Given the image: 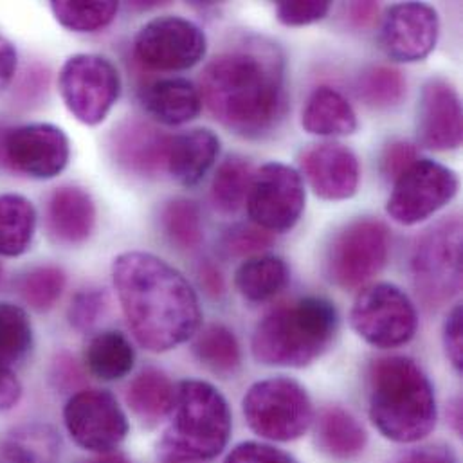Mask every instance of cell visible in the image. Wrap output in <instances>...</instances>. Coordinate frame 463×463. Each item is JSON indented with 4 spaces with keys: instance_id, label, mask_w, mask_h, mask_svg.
<instances>
[{
    "instance_id": "obj_1",
    "label": "cell",
    "mask_w": 463,
    "mask_h": 463,
    "mask_svg": "<svg viewBox=\"0 0 463 463\" xmlns=\"http://www.w3.org/2000/svg\"><path fill=\"white\" fill-rule=\"evenodd\" d=\"M116 294L136 341L165 354L195 337L203 310L188 278L163 258L128 250L112 263Z\"/></svg>"
},
{
    "instance_id": "obj_2",
    "label": "cell",
    "mask_w": 463,
    "mask_h": 463,
    "mask_svg": "<svg viewBox=\"0 0 463 463\" xmlns=\"http://www.w3.org/2000/svg\"><path fill=\"white\" fill-rule=\"evenodd\" d=\"M199 92L222 127L241 137H263L287 110L283 58L260 42L222 52L203 71Z\"/></svg>"
},
{
    "instance_id": "obj_3",
    "label": "cell",
    "mask_w": 463,
    "mask_h": 463,
    "mask_svg": "<svg viewBox=\"0 0 463 463\" xmlns=\"http://www.w3.org/2000/svg\"><path fill=\"white\" fill-rule=\"evenodd\" d=\"M370 419L383 437L397 444L426 439L437 424V399L430 377L410 357L377 359L368 375Z\"/></svg>"
},
{
    "instance_id": "obj_4",
    "label": "cell",
    "mask_w": 463,
    "mask_h": 463,
    "mask_svg": "<svg viewBox=\"0 0 463 463\" xmlns=\"http://www.w3.org/2000/svg\"><path fill=\"white\" fill-rule=\"evenodd\" d=\"M339 317L325 298H303L267 314L252 335V355L276 368H305L335 339Z\"/></svg>"
},
{
    "instance_id": "obj_5",
    "label": "cell",
    "mask_w": 463,
    "mask_h": 463,
    "mask_svg": "<svg viewBox=\"0 0 463 463\" xmlns=\"http://www.w3.org/2000/svg\"><path fill=\"white\" fill-rule=\"evenodd\" d=\"M170 422L161 440L165 462L195 463L217 458L232 435V410L210 383L183 381L175 388Z\"/></svg>"
},
{
    "instance_id": "obj_6",
    "label": "cell",
    "mask_w": 463,
    "mask_h": 463,
    "mask_svg": "<svg viewBox=\"0 0 463 463\" xmlns=\"http://www.w3.org/2000/svg\"><path fill=\"white\" fill-rule=\"evenodd\" d=\"M411 276L420 301L440 308L462 287V222L453 215L424 232L413 249Z\"/></svg>"
},
{
    "instance_id": "obj_7",
    "label": "cell",
    "mask_w": 463,
    "mask_h": 463,
    "mask_svg": "<svg viewBox=\"0 0 463 463\" xmlns=\"http://www.w3.org/2000/svg\"><path fill=\"white\" fill-rule=\"evenodd\" d=\"M241 410L250 431L272 442L301 439L314 417L307 390L288 377L252 384L243 397Z\"/></svg>"
},
{
    "instance_id": "obj_8",
    "label": "cell",
    "mask_w": 463,
    "mask_h": 463,
    "mask_svg": "<svg viewBox=\"0 0 463 463\" xmlns=\"http://www.w3.org/2000/svg\"><path fill=\"white\" fill-rule=\"evenodd\" d=\"M58 90L67 110L83 125L105 121L121 94V76L116 65L92 52L67 58L58 74Z\"/></svg>"
},
{
    "instance_id": "obj_9",
    "label": "cell",
    "mask_w": 463,
    "mask_h": 463,
    "mask_svg": "<svg viewBox=\"0 0 463 463\" xmlns=\"http://www.w3.org/2000/svg\"><path fill=\"white\" fill-rule=\"evenodd\" d=\"M392 234L377 219H357L337 232L326 252V274L345 290L373 279L386 265Z\"/></svg>"
},
{
    "instance_id": "obj_10",
    "label": "cell",
    "mask_w": 463,
    "mask_h": 463,
    "mask_svg": "<svg viewBox=\"0 0 463 463\" xmlns=\"http://www.w3.org/2000/svg\"><path fill=\"white\" fill-rule=\"evenodd\" d=\"M352 328L375 348H399L410 343L419 317L410 296L393 283H375L364 288L350 312Z\"/></svg>"
},
{
    "instance_id": "obj_11",
    "label": "cell",
    "mask_w": 463,
    "mask_h": 463,
    "mask_svg": "<svg viewBox=\"0 0 463 463\" xmlns=\"http://www.w3.org/2000/svg\"><path fill=\"white\" fill-rule=\"evenodd\" d=\"M457 192L458 175L451 168L431 159H417L395 179L386 212L395 222L415 226L449 204Z\"/></svg>"
},
{
    "instance_id": "obj_12",
    "label": "cell",
    "mask_w": 463,
    "mask_h": 463,
    "mask_svg": "<svg viewBox=\"0 0 463 463\" xmlns=\"http://www.w3.org/2000/svg\"><path fill=\"white\" fill-rule=\"evenodd\" d=\"M305 183L298 170L281 165H263L247 194V212L252 224L269 232L292 230L305 212Z\"/></svg>"
},
{
    "instance_id": "obj_13",
    "label": "cell",
    "mask_w": 463,
    "mask_h": 463,
    "mask_svg": "<svg viewBox=\"0 0 463 463\" xmlns=\"http://www.w3.org/2000/svg\"><path fill=\"white\" fill-rule=\"evenodd\" d=\"M208 51L204 31L183 16H157L134 38V54L148 69L177 72L203 61Z\"/></svg>"
},
{
    "instance_id": "obj_14",
    "label": "cell",
    "mask_w": 463,
    "mask_h": 463,
    "mask_svg": "<svg viewBox=\"0 0 463 463\" xmlns=\"http://www.w3.org/2000/svg\"><path fill=\"white\" fill-rule=\"evenodd\" d=\"M71 439L96 455L112 453L128 435V419L118 399L105 390L76 392L63 408Z\"/></svg>"
},
{
    "instance_id": "obj_15",
    "label": "cell",
    "mask_w": 463,
    "mask_h": 463,
    "mask_svg": "<svg viewBox=\"0 0 463 463\" xmlns=\"http://www.w3.org/2000/svg\"><path fill=\"white\" fill-rule=\"evenodd\" d=\"M0 152L13 172L34 181H49L67 168L71 143L56 125L29 123L7 130Z\"/></svg>"
},
{
    "instance_id": "obj_16",
    "label": "cell",
    "mask_w": 463,
    "mask_h": 463,
    "mask_svg": "<svg viewBox=\"0 0 463 463\" xmlns=\"http://www.w3.org/2000/svg\"><path fill=\"white\" fill-rule=\"evenodd\" d=\"M439 33L440 20L435 7L422 2H402L392 5L384 14L381 45L395 61H420L433 52Z\"/></svg>"
},
{
    "instance_id": "obj_17",
    "label": "cell",
    "mask_w": 463,
    "mask_h": 463,
    "mask_svg": "<svg viewBox=\"0 0 463 463\" xmlns=\"http://www.w3.org/2000/svg\"><path fill=\"white\" fill-rule=\"evenodd\" d=\"M299 165L307 183L319 199L346 201L359 190V159L341 143L332 141L307 148L301 154Z\"/></svg>"
},
{
    "instance_id": "obj_18",
    "label": "cell",
    "mask_w": 463,
    "mask_h": 463,
    "mask_svg": "<svg viewBox=\"0 0 463 463\" xmlns=\"http://www.w3.org/2000/svg\"><path fill=\"white\" fill-rule=\"evenodd\" d=\"M417 128L420 143L433 152L457 150L462 145V103L457 89L442 80H430L420 94Z\"/></svg>"
},
{
    "instance_id": "obj_19",
    "label": "cell",
    "mask_w": 463,
    "mask_h": 463,
    "mask_svg": "<svg viewBox=\"0 0 463 463\" xmlns=\"http://www.w3.org/2000/svg\"><path fill=\"white\" fill-rule=\"evenodd\" d=\"M172 136L157 127L130 119L112 134V154L119 166L139 177H157L166 170Z\"/></svg>"
},
{
    "instance_id": "obj_20",
    "label": "cell",
    "mask_w": 463,
    "mask_h": 463,
    "mask_svg": "<svg viewBox=\"0 0 463 463\" xmlns=\"http://www.w3.org/2000/svg\"><path fill=\"white\" fill-rule=\"evenodd\" d=\"M96 204L80 186H61L47 201L45 224L51 238L61 245H80L96 228Z\"/></svg>"
},
{
    "instance_id": "obj_21",
    "label": "cell",
    "mask_w": 463,
    "mask_h": 463,
    "mask_svg": "<svg viewBox=\"0 0 463 463\" xmlns=\"http://www.w3.org/2000/svg\"><path fill=\"white\" fill-rule=\"evenodd\" d=\"M221 154V139L210 128H194L172 136L166 172L183 186H197L215 165Z\"/></svg>"
},
{
    "instance_id": "obj_22",
    "label": "cell",
    "mask_w": 463,
    "mask_h": 463,
    "mask_svg": "<svg viewBox=\"0 0 463 463\" xmlns=\"http://www.w3.org/2000/svg\"><path fill=\"white\" fill-rule=\"evenodd\" d=\"M145 110L159 123L177 127L197 119L203 110L199 89L186 78H165L145 87Z\"/></svg>"
},
{
    "instance_id": "obj_23",
    "label": "cell",
    "mask_w": 463,
    "mask_h": 463,
    "mask_svg": "<svg viewBox=\"0 0 463 463\" xmlns=\"http://www.w3.org/2000/svg\"><path fill=\"white\" fill-rule=\"evenodd\" d=\"M301 125L308 134L321 137L352 136L359 123L350 101L332 87H317L301 114Z\"/></svg>"
},
{
    "instance_id": "obj_24",
    "label": "cell",
    "mask_w": 463,
    "mask_h": 463,
    "mask_svg": "<svg viewBox=\"0 0 463 463\" xmlns=\"http://www.w3.org/2000/svg\"><path fill=\"white\" fill-rule=\"evenodd\" d=\"M316 442L328 457L350 460L364 451L368 435L350 411L343 408H328L317 417Z\"/></svg>"
},
{
    "instance_id": "obj_25",
    "label": "cell",
    "mask_w": 463,
    "mask_h": 463,
    "mask_svg": "<svg viewBox=\"0 0 463 463\" xmlns=\"http://www.w3.org/2000/svg\"><path fill=\"white\" fill-rule=\"evenodd\" d=\"M38 213L33 203L18 194H0V256L25 254L34 240Z\"/></svg>"
},
{
    "instance_id": "obj_26",
    "label": "cell",
    "mask_w": 463,
    "mask_h": 463,
    "mask_svg": "<svg viewBox=\"0 0 463 463\" xmlns=\"http://www.w3.org/2000/svg\"><path fill=\"white\" fill-rule=\"evenodd\" d=\"M175 401V386L166 373L148 368L127 388V404L146 424H157L170 415Z\"/></svg>"
},
{
    "instance_id": "obj_27",
    "label": "cell",
    "mask_w": 463,
    "mask_h": 463,
    "mask_svg": "<svg viewBox=\"0 0 463 463\" xmlns=\"http://www.w3.org/2000/svg\"><path fill=\"white\" fill-rule=\"evenodd\" d=\"M136 363V352L125 334L105 330L94 335L85 350V364L99 381H119L127 377Z\"/></svg>"
},
{
    "instance_id": "obj_28",
    "label": "cell",
    "mask_w": 463,
    "mask_h": 463,
    "mask_svg": "<svg viewBox=\"0 0 463 463\" xmlns=\"http://www.w3.org/2000/svg\"><path fill=\"white\" fill-rule=\"evenodd\" d=\"M288 283V267L279 256H252L245 260L236 274L238 292L252 303L278 296Z\"/></svg>"
},
{
    "instance_id": "obj_29",
    "label": "cell",
    "mask_w": 463,
    "mask_h": 463,
    "mask_svg": "<svg viewBox=\"0 0 463 463\" xmlns=\"http://www.w3.org/2000/svg\"><path fill=\"white\" fill-rule=\"evenodd\" d=\"M194 354L206 368L224 377L236 373L241 363L236 335L224 325H210L197 332L194 339Z\"/></svg>"
},
{
    "instance_id": "obj_30",
    "label": "cell",
    "mask_w": 463,
    "mask_h": 463,
    "mask_svg": "<svg viewBox=\"0 0 463 463\" xmlns=\"http://www.w3.org/2000/svg\"><path fill=\"white\" fill-rule=\"evenodd\" d=\"M31 319L20 305L0 301V366L16 368L33 350Z\"/></svg>"
},
{
    "instance_id": "obj_31",
    "label": "cell",
    "mask_w": 463,
    "mask_h": 463,
    "mask_svg": "<svg viewBox=\"0 0 463 463\" xmlns=\"http://www.w3.org/2000/svg\"><path fill=\"white\" fill-rule=\"evenodd\" d=\"M60 440L49 426H24L4 444V463H58Z\"/></svg>"
},
{
    "instance_id": "obj_32",
    "label": "cell",
    "mask_w": 463,
    "mask_h": 463,
    "mask_svg": "<svg viewBox=\"0 0 463 463\" xmlns=\"http://www.w3.org/2000/svg\"><path fill=\"white\" fill-rule=\"evenodd\" d=\"M51 11L60 25L74 33H96L109 27L119 11V4L112 0H54Z\"/></svg>"
},
{
    "instance_id": "obj_33",
    "label": "cell",
    "mask_w": 463,
    "mask_h": 463,
    "mask_svg": "<svg viewBox=\"0 0 463 463\" xmlns=\"http://www.w3.org/2000/svg\"><path fill=\"white\" fill-rule=\"evenodd\" d=\"M252 181V168L245 159H226L212 183V203L224 215L236 213L247 201Z\"/></svg>"
},
{
    "instance_id": "obj_34",
    "label": "cell",
    "mask_w": 463,
    "mask_h": 463,
    "mask_svg": "<svg viewBox=\"0 0 463 463\" xmlns=\"http://www.w3.org/2000/svg\"><path fill=\"white\" fill-rule=\"evenodd\" d=\"M161 228L166 238L183 250H194L204 240L201 210L188 199H174L165 204L161 212Z\"/></svg>"
},
{
    "instance_id": "obj_35",
    "label": "cell",
    "mask_w": 463,
    "mask_h": 463,
    "mask_svg": "<svg viewBox=\"0 0 463 463\" xmlns=\"http://www.w3.org/2000/svg\"><path fill=\"white\" fill-rule=\"evenodd\" d=\"M67 276L60 267L42 265L27 270L16 281L20 299L36 312L51 310L65 290Z\"/></svg>"
},
{
    "instance_id": "obj_36",
    "label": "cell",
    "mask_w": 463,
    "mask_h": 463,
    "mask_svg": "<svg viewBox=\"0 0 463 463\" xmlns=\"http://www.w3.org/2000/svg\"><path fill=\"white\" fill-rule=\"evenodd\" d=\"M359 96L372 109H393L406 96V80L397 69L384 65L370 67L359 78Z\"/></svg>"
},
{
    "instance_id": "obj_37",
    "label": "cell",
    "mask_w": 463,
    "mask_h": 463,
    "mask_svg": "<svg viewBox=\"0 0 463 463\" xmlns=\"http://www.w3.org/2000/svg\"><path fill=\"white\" fill-rule=\"evenodd\" d=\"M105 305H107V296L103 290L99 288L80 290L72 298L69 307L71 325L80 332L90 330L99 321V316H103Z\"/></svg>"
},
{
    "instance_id": "obj_38",
    "label": "cell",
    "mask_w": 463,
    "mask_h": 463,
    "mask_svg": "<svg viewBox=\"0 0 463 463\" xmlns=\"http://www.w3.org/2000/svg\"><path fill=\"white\" fill-rule=\"evenodd\" d=\"M272 232L256 224H236L224 234V249L232 256H247L265 250L272 243Z\"/></svg>"
},
{
    "instance_id": "obj_39",
    "label": "cell",
    "mask_w": 463,
    "mask_h": 463,
    "mask_svg": "<svg viewBox=\"0 0 463 463\" xmlns=\"http://www.w3.org/2000/svg\"><path fill=\"white\" fill-rule=\"evenodd\" d=\"M328 11H330V2L326 0H307V2L281 0L276 4L278 20L290 27L319 22L328 14Z\"/></svg>"
},
{
    "instance_id": "obj_40",
    "label": "cell",
    "mask_w": 463,
    "mask_h": 463,
    "mask_svg": "<svg viewBox=\"0 0 463 463\" xmlns=\"http://www.w3.org/2000/svg\"><path fill=\"white\" fill-rule=\"evenodd\" d=\"M224 463H298L290 455L269 444L243 442L236 446Z\"/></svg>"
},
{
    "instance_id": "obj_41",
    "label": "cell",
    "mask_w": 463,
    "mask_h": 463,
    "mask_svg": "<svg viewBox=\"0 0 463 463\" xmlns=\"http://www.w3.org/2000/svg\"><path fill=\"white\" fill-rule=\"evenodd\" d=\"M419 159V152L411 143L397 141L392 143L381 159V170L386 179L395 181L401 174H404L415 161Z\"/></svg>"
},
{
    "instance_id": "obj_42",
    "label": "cell",
    "mask_w": 463,
    "mask_h": 463,
    "mask_svg": "<svg viewBox=\"0 0 463 463\" xmlns=\"http://www.w3.org/2000/svg\"><path fill=\"white\" fill-rule=\"evenodd\" d=\"M444 348L457 368V372L463 370V308L462 305L453 307L446 323H444Z\"/></svg>"
},
{
    "instance_id": "obj_43",
    "label": "cell",
    "mask_w": 463,
    "mask_h": 463,
    "mask_svg": "<svg viewBox=\"0 0 463 463\" xmlns=\"http://www.w3.org/2000/svg\"><path fill=\"white\" fill-rule=\"evenodd\" d=\"M392 463H458L455 451L446 444H431L410 449Z\"/></svg>"
},
{
    "instance_id": "obj_44",
    "label": "cell",
    "mask_w": 463,
    "mask_h": 463,
    "mask_svg": "<svg viewBox=\"0 0 463 463\" xmlns=\"http://www.w3.org/2000/svg\"><path fill=\"white\" fill-rule=\"evenodd\" d=\"M22 399V383L16 370L0 366V413L11 411Z\"/></svg>"
},
{
    "instance_id": "obj_45",
    "label": "cell",
    "mask_w": 463,
    "mask_h": 463,
    "mask_svg": "<svg viewBox=\"0 0 463 463\" xmlns=\"http://www.w3.org/2000/svg\"><path fill=\"white\" fill-rule=\"evenodd\" d=\"M18 65V54L14 45L0 34V94L9 89L14 80Z\"/></svg>"
},
{
    "instance_id": "obj_46",
    "label": "cell",
    "mask_w": 463,
    "mask_h": 463,
    "mask_svg": "<svg viewBox=\"0 0 463 463\" xmlns=\"http://www.w3.org/2000/svg\"><path fill=\"white\" fill-rule=\"evenodd\" d=\"M199 281H201V287L204 288V292L212 298H221L224 294V278H222V272L219 270V267H215L212 261H204L201 263L199 270Z\"/></svg>"
},
{
    "instance_id": "obj_47",
    "label": "cell",
    "mask_w": 463,
    "mask_h": 463,
    "mask_svg": "<svg viewBox=\"0 0 463 463\" xmlns=\"http://www.w3.org/2000/svg\"><path fill=\"white\" fill-rule=\"evenodd\" d=\"M348 11H350L352 22L357 27H366L375 20L379 13V5L375 2H354Z\"/></svg>"
},
{
    "instance_id": "obj_48",
    "label": "cell",
    "mask_w": 463,
    "mask_h": 463,
    "mask_svg": "<svg viewBox=\"0 0 463 463\" xmlns=\"http://www.w3.org/2000/svg\"><path fill=\"white\" fill-rule=\"evenodd\" d=\"M83 463H132L125 455H119V453H103V455H98L90 460Z\"/></svg>"
},
{
    "instance_id": "obj_49",
    "label": "cell",
    "mask_w": 463,
    "mask_h": 463,
    "mask_svg": "<svg viewBox=\"0 0 463 463\" xmlns=\"http://www.w3.org/2000/svg\"><path fill=\"white\" fill-rule=\"evenodd\" d=\"M0 281H2V265H0Z\"/></svg>"
},
{
    "instance_id": "obj_50",
    "label": "cell",
    "mask_w": 463,
    "mask_h": 463,
    "mask_svg": "<svg viewBox=\"0 0 463 463\" xmlns=\"http://www.w3.org/2000/svg\"><path fill=\"white\" fill-rule=\"evenodd\" d=\"M166 463H181V462H166Z\"/></svg>"
}]
</instances>
